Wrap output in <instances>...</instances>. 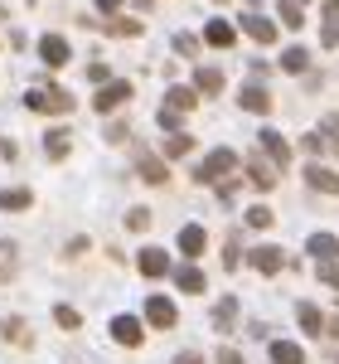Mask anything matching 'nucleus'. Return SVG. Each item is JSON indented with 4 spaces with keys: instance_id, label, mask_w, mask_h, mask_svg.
<instances>
[{
    "instance_id": "obj_18",
    "label": "nucleus",
    "mask_w": 339,
    "mask_h": 364,
    "mask_svg": "<svg viewBox=\"0 0 339 364\" xmlns=\"http://www.w3.org/2000/svg\"><path fill=\"white\" fill-rule=\"evenodd\" d=\"M136 267H141L145 277H165V272H170V252H160V248H141Z\"/></svg>"
},
{
    "instance_id": "obj_39",
    "label": "nucleus",
    "mask_w": 339,
    "mask_h": 364,
    "mask_svg": "<svg viewBox=\"0 0 339 364\" xmlns=\"http://www.w3.org/2000/svg\"><path fill=\"white\" fill-rule=\"evenodd\" d=\"M155 122H160L165 132H174V127H179V112H170V107H160V117H155Z\"/></svg>"
},
{
    "instance_id": "obj_40",
    "label": "nucleus",
    "mask_w": 339,
    "mask_h": 364,
    "mask_svg": "<svg viewBox=\"0 0 339 364\" xmlns=\"http://www.w3.org/2000/svg\"><path fill=\"white\" fill-rule=\"evenodd\" d=\"M218 364H243V355H238V350H228V345H223V350H218Z\"/></svg>"
},
{
    "instance_id": "obj_11",
    "label": "nucleus",
    "mask_w": 339,
    "mask_h": 364,
    "mask_svg": "<svg viewBox=\"0 0 339 364\" xmlns=\"http://www.w3.org/2000/svg\"><path fill=\"white\" fill-rule=\"evenodd\" d=\"M204 44H209V49H233V44H238V25L209 20V25H204Z\"/></svg>"
},
{
    "instance_id": "obj_3",
    "label": "nucleus",
    "mask_w": 339,
    "mask_h": 364,
    "mask_svg": "<svg viewBox=\"0 0 339 364\" xmlns=\"http://www.w3.org/2000/svg\"><path fill=\"white\" fill-rule=\"evenodd\" d=\"M238 29H243V34H248L252 44H277V25H272V20H267L262 10H248V15L238 20Z\"/></svg>"
},
{
    "instance_id": "obj_43",
    "label": "nucleus",
    "mask_w": 339,
    "mask_h": 364,
    "mask_svg": "<svg viewBox=\"0 0 339 364\" xmlns=\"http://www.w3.org/2000/svg\"><path fill=\"white\" fill-rule=\"evenodd\" d=\"M296 5H301V0H296Z\"/></svg>"
},
{
    "instance_id": "obj_31",
    "label": "nucleus",
    "mask_w": 339,
    "mask_h": 364,
    "mask_svg": "<svg viewBox=\"0 0 339 364\" xmlns=\"http://www.w3.org/2000/svg\"><path fill=\"white\" fill-rule=\"evenodd\" d=\"M282 25L286 29H301V25H306V10H301L296 0H286V5H282Z\"/></svg>"
},
{
    "instance_id": "obj_15",
    "label": "nucleus",
    "mask_w": 339,
    "mask_h": 364,
    "mask_svg": "<svg viewBox=\"0 0 339 364\" xmlns=\"http://www.w3.org/2000/svg\"><path fill=\"white\" fill-rule=\"evenodd\" d=\"M306 185L320 190V195H339V175L330 166H306Z\"/></svg>"
},
{
    "instance_id": "obj_2",
    "label": "nucleus",
    "mask_w": 339,
    "mask_h": 364,
    "mask_svg": "<svg viewBox=\"0 0 339 364\" xmlns=\"http://www.w3.org/2000/svg\"><path fill=\"white\" fill-rule=\"evenodd\" d=\"M233 170H238V156H233L228 146H218L209 161H199V166H194V180H199V185H223Z\"/></svg>"
},
{
    "instance_id": "obj_29",
    "label": "nucleus",
    "mask_w": 339,
    "mask_h": 364,
    "mask_svg": "<svg viewBox=\"0 0 339 364\" xmlns=\"http://www.w3.org/2000/svg\"><path fill=\"white\" fill-rule=\"evenodd\" d=\"M233 321H238V301H218V306H213V326H218V331H228Z\"/></svg>"
},
{
    "instance_id": "obj_21",
    "label": "nucleus",
    "mask_w": 339,
    "mask_h": 364,
    "mask_svg": "<svg viewBox=\"0 0 339 364\" xmlns=\"http://www.w3.org/2000/svg\"><path fill=\"white\" fill-rule=\"evenodd\" d=\"M272 364H306V350L296 340H272Z\"/></svg>"
},
{
    "instance_id": "obj_32",
    "label": "nucleus",
    "mask_w": 339,
    "mask_h": 364,
    "mask_svg": "<svg viewBox=\"0 0 339 364\" xmlns=\"http://www.w3.org/2000/svg\"><path fill=\"white\" fill-rule=\"evenodd\" d=\"M277 224V214L267 209V204H257V209H248V228H272Z\"/></svg>"
},
{
    "instance_id": "obj_23",
    "label": "nucleus",
    "mask_w": 339,
    "mask_h": 364,
    "mask_svg": "<svg viewBox=\"0 0 339 364\" xmlns=\"http://www.w3.org/2000/svg\"><path fill=\"white\" fill-rule=\"evenodd\" d=\"M194 87L204 97H218V92H223V73H218V68H194Z\"/></svg>"
},
{
    "instance_id": "obj_14",
    "label": "nucleus",
    "mask_w": 339,
    "mask_h": 364,
    "mask_svg": "<svg viewBox=\"0 0 339 364\" xmlns=\"http://www.w3.org/2000/svg\"><path fill=\"white\" fill-rule=\"evenodd\" d=\"M121 102H131V83H107V87H97V112H112V107H121Z\"/></svg>"
},
{
    "instance_id": "obj_10",
    "label": "nucleus",
    "mask_w": 339,
    "mask_h": 364,
    "mask_svg": "<svg viewBox=\"0 0 339 364\" xmlns=\"http://www.w3.org/2000/svg\"><path fill=\"white\" fill-rule=\"evenodd\" d=\"M199 97H204L199 87H189V83H174V87L165 92V107H170V112H179V117H184V112H194V107H199Z\"/></svg>"
},
{
    "instance_id": "obj_20",
    "label": "nucleus",
    "mask_w": 339,
    "mask_h": 364,
    "mask_svg": "<svg viewBox=\"0 0 339 364\" xmlns=\"http://www.w3.org/2000/svg\"><path fill=\"white\" fill-rule=\"evenodd\" d=\"M136 170H141V180H150V185H170V166L160 161V156H141Z\"/></svg>"
},
{
    "instance_id": "obj_34",
    "label": "nucleus",
    "mask_w": 339,
    "mask_h": 364,
    "mask_svg": "<svg viewBox=\"0 0 339 364\" xmlns=\"http://www.w3.org/2000/svg\"><path fill=\"white\" fill-rule=\"evenodd\" d=\"M54 321L63 326V331H78V326H83V316H78L73 306H54Z\"/></svg>"
},
{
    "instance_id": "obj_22",
    "label": "nucleus",
    "mask_w": 339,
    "mask_h": 364,
    "mask_svg": "<svg viewBox=\"0 0 339 364\" xmlns=\"http://www.w3.org/2000/svg\"><path fill=\"white\" fill-rule=\"evenodd\" d=\"M306 68H311V49L306 44H291L282 54V73H306Z\"/></svg>"
},
{
    "instance_id": "obj_36",
    "label": "nucleus",
    "mask_w": 339,
    "mask_h": 364,
    "mask_svg": "<svg viewBox=\"0 0 339 364\" xmlns=\"http://www.w3.org/2000/svg\"><path fill=\"white\" fill-rule=\"evenodd\" d=\"M199 44H204V39H194V34H174V54H184V58H194Z\"/></svg>"
},
{
    "instance_id": "obj_28",
    "label": "nucleus",
    "mask_w": 339,
    "mask_h": 364,
    "mask_svg": "<svg viewBox=\"0 0 339 364\" xmlns=\"http://www.w3.org/2000/svg\"><path fill=\"white\" fill-rule=\"evenodd\" d=\"M301 146H306V156H335V151H330V141L320 136V132H306V136H301Z\"/></svg>"
},
{
    "instance_id": "obj_41",
    "label": "nucleus",
    "mask_w": 339,
    "mask_h": 364,
    "mask_svg": "<svg viewBox=\"0 0 339 364\" xmlns=\"http://www.w3.org/2000/svg\"><path fill=\"white\" fill-rule=\"evenodd\" d=\"M121 5H126V0H97V10H102V15H116Z\"/></svg>"
},
{
    "instance_id": "obj_4",
    "label": "nucleus",
    "mask_w": 339,
    "mask_h": 364,
    "mask_svg": "<svg viewBox=\"0 0 339 364\" xmlns=\"http://www.w3.org/2000/svg\"><path fill=\"white\" fill-rule=\"evenodd\" d=\"M238 107H243V112H252V117H267V112H272V92L252 78V83L238 92Z\"/></svg>"
},
{
    "instance_id": "obj_33",
    "label": "nucleus",
    "mask_w": 339,
    "mask_h": 364,
    "mask_svg": "<svg viewBox=\"0 0 339 364\" xmlns=\"http://www.w3.org/2000/svg\"><path fill=\"white\" fill-rule=\"evenodd\" d=\"M150 224H155V219H150V209H141V204H136V209L126 214V228H131V233H145Z\"/></svg>"
},
{
    "instance_id": "obj_38",
    "label": "nucleus",
    "mask_w": 339,
    "mask_h": 364,
    "mask_svg": "<svg viewBox=\"0 0 339 364\" xmlns=\"http://www.w3.org/2000/svg\"><path fill=\"white\" fill-rule=\"evenodd\" d=\"M320 277H325V282L339 291V262H320Z\"/></svg>"
},
{
    "instance_id": "obj_24",
    "label": "nucleus",
    "mask_w": 339,
    "mask_h": 364,
    "mask_svg": "<svg viewBox=\"0 0 339 364\" xmlns=\"http://www.w3.org/2000/svg\"><path fill=\"white\" fill-rule=\"evenodd\" d=\"M174 282H179V291H189V296H199V291H204V272H199L194 262L174 267Z\"/></svg>"
},
{
    "instance_id": "obj_27",
    "label": "nucleus",
    "mask_w": 339,
    "mask_h": 364,
    "mask_svg": "<svg viewBox=\"0 0 339 364\" xmlns=\"http://www.w3.org/2000/svg\"><path fill=\"white\" fill-rule=\"evenodd\" d=\"M194 151V136H184V132H174V136L165 141V161H184Z\"/></svg>"
},
{
    "instance_id": "obj_16",
    "label": "nucleus",
    "mask_w": 339,
    "mask_h": 364,
    "mask_svg": "<svg viewBox=\"0 0 339 364\" xmlns=\"http://www.w3.org/2000/svg\"><path fill=\"white\" fill-rule=\"evenodd\" d=\"M0 336L10 340V345H34V331H29L25 316H5V321H0Z\"/></svg>"
},
{
    "instance_id": "obj_26",
    "label": "nucleus",
    "mask_w": 339,
    "mask_h": 364,
    "mask_svg": "<svg viewBox=\"0 0 339 364\" xmlns=\"http://www.w3.org/2000/svg\"><path fill=\"white\" fill-rule=\"evenodd\" d=\"M296 321H301V331H306V336H320V331H325V321H320V311H315L311 301H301V306H296Z\"/></svg>"
},
{
    "instance_id": "obj_6",
    "label": "nucleus",
    "mask_w": 339,
    "mask_h": 364,
    "mask_svg": "<svg viewBox=\"0 0 339 364\" xmlns=\"http://www.w3.org/2000/svg\"><path fill=\"white\" fill-rule=\"evenodd\" d=\"M248 262H252V267L262 272V277H277V272L286 267V252L267 243V248H252V252H248Z\"/></svg>"
},
{
    "instance_id": "obj_7",
    "label": "nucleus",
    "mask_w": 339,
    "mask_h": 364,
    "mask_svg": "<svg viewBox=\"0 0 339 364\" xmlns=\"http://www.w3.org/2000/svg\"><path fill=\"white\" fill-rule=\"evenodd\" d=\"M145 321H150L155 331H170V326L179 321V311H174L170 296H150V301H145Z\"/></svg>"
},
{
    "instance_id": "obj_12",
    "label": "nucleus",
    "mask_w": 339,
    "mask_h": 364,
    "mask_svg": "<svg viewBox=\"0 0 339 364\" xmlns=\"http://www.w3.org/2000/svg\"><path fill=\"white\" fill-rule=\"evenodd\" d=\"M306 252H311L315 262H339V238L335 233H311L306 238Z\"/></svg>"
},
{
    "instance_id": "obj_5",
    "label": "nucleus",
    "mask_w": 339,
    "mask_h": 364,
    "mask_svg": "<svg viewBox=\"0 0 339 364\" xmlns=\"http://www.w3.org/2000/svg\"><path fill=\"white\" fill-rule=\"evenodd\" d=\"M112 340L126 345V350H136V345L145 340V326L136 321V316H112Z\"/></svg>"
},
{
    "instance_id": "obj_37",
    "label": "nucleus",
    "mask_w": 339,
    "mask_h": 364,
    "mask_svg": "<svg viewBox=\"0 0 339 364\" xmlns=\"http://www.w3.org/2000/svg\"><path fill=\"white\" fill-rule=\"evenodd\" d=\"M87 78H92L97 87H107V83H112V68H107V63H92V68H87Z\"/></svg>"
},
{
    "instance_id": "obj_30",
    "label": "nucleus",
    "mask_w": 339,
    "mask_h": 364,
    "mask_svg": "<svg viewBox=\"0 0 339 364\" xmlns=\"http://www.w3.org/2000/svg\"><path fill=\"white\" fill-rule=\"evenodd\" d=\"M320 136L330 141V151H335V156H339V112H330V117H325V122H320Z\"/></svg>"
},
{
    "instance_id": "obj_1",
    "label": "nucleus",
    "mask_w": 339,
    "mask_h": 364,
    "mask_svg": "<svg viewBox=\"0 0 339 364\" xmlns=\"http://www.w3.org/2000/svg\"><path fill=\"white\" fill-rule=\"evenodd\" d=\"M25 107L29 112H44V117H63V112H73V92H63L54 83H34L25 92Z\"/></svg>"
},
{
    "instance_id": "obj_19",
    "label": "nucleus",
    "mask_w": 339,
    "mask_h": 364,
    "mask_svg": "<svg viewBox=\"0 0 339 364\" xmlns=\"http://www.w3.org/2000/svg\"><path fill=\"white\" fill-rule=\"evenodd\" d=\"M204 243H209V238H204V228H199V224H184V228H179V252H184L189 262L204 252Z\"/></svg>"
},
{
    "instance_id": "obj_42",
    "label": "nucleus",
    "mask_w": 339,
    "mask_h": 364,
    "mask_svg": "<svg viewBox=\"0 0 339 364\" xmlns=\"http://www.w3.org/2000/svg\"><path fill=\"white\" fill-rule=\"evenodd\" d=\"M174 364H204V360H199L194 350H184V355H174Z\"/></svg>"
},
{
    "instance_id": "obj_8",
    "label": "nucleus",
    "mask_w": 339,
    "mask_h": 364,
    "mask_svg": "<svg viewBox=\"0 0 339 364\" xmlns=\"http://www.w3.org/2000/svg\"><path fill=\"white\" fill-rule=\"evenodd\" d=\"M39 58H44L49 68H63V63L73 58V49H68V39H63V34H44V39H39Z\"/></svg>"
},
{
    "instance_id": "obj_9",
    "label": "nucleus",
    "mask_w": 339,
    "mask_h": 364,
    "mask_svg": "<svg viewBox=\"0 0 339 364\" xmlns=\"http://www.w3.org/2000/svg\"><path fill=\"white\" fill-rule=\"evenodd\" d=\"M277 175H282V166H267V156H252L248 161V180H252V190H277Z\"/></svg>"
},
{
    "instance_id": "obj_35",
    "label": "nucleus",
    "mask_w": 339,
    "mask_h": 364,
    "mask_svg": "<svg viewBox=\"0 0 339 364\" xmlns=\"http://www.w3.org/2000/svg\"><path fill=\"white\" fill-rule=\"evenodd\" d=\"M107 34H116V39H136V34H141V20H112Z\"/></svg>"
},
{
    "instance_id": "obj_17",
    "label": "nucleus",
    "mask_w": 339,
    "mask_h": 364,
    "mask_svg": "<svg viewBox=\"0 0 339 364\" xmlns=\"http://www.w3.org/2000/svg\"><path fill=\"white\" fill-rule=\"evenodd\" d=\"M29 204H34V190H29V185L0 190V209H5V214H20V209H29Z\"/></svg>"
},
{
    "instance_id": "obj_25",
    "label": "nucleus",
    "mask_w": 339,
    "mask_h": 364,
    "mask_svg": "<svg viewBox=\"0 0 339 364\" xmlns=\"http://www.w3.org/2000/svg\"><path fill=\"white\" fill-rule=\"evenodd\" d=\"M68 151H73V136H68V132H49V136H44V156H49V161H63Z\"/></svg>"
},
{
    "instance_id": "obj_13",
    "label": "nucleus",
    "mask_w": 339,
    "mask_h": 364,
    "mask_svg": "<svg viewBox=\"0 0 339 364\" xmlns=\"http://www.w3.org/2000/svg\"><path fill=\"white\" fill-rule=\"evenodd\" d=\"M262 156H272V166H291V141L282 136V132H262Z\"/></svg>"
}]
</instances>
